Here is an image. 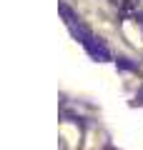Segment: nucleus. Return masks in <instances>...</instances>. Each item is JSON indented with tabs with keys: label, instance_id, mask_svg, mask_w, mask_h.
I'll return each mask as SVG.
<instances>
[]
</instances>
